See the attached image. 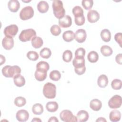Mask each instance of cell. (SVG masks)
<instances>
[{
	"label": "cell",
	"instance_id": "cell-8",
	"mask_svg": "<svg viewBox=\"0 0 122 122\" xmlns=\"http://www.w3.org/2000/svg\"><path fill=\"white\" fill-rule=\"evenodd\" d=\"M18 27L15 24H11L6 27L4 30V34L6 37L13 38L17 33Z\"/></svg>",
	"mask_w": 122,
	"mask_h": 122
},
{
	"label": "cell",
	"instance_id": "cell-18",
	"mask_svg": "<svg viewBox=\"0 0 122 122\" xmlns=\"http://www.w3.org/2000/svg\"><path fill=\"white\" fill-rule=\"evenodd\" d=\"M89 116L87 112L85 110H81L78 112L77 118L78 122H85L89 119Z\"/></svg>",
	"mask_w": 122,
	"mask_h": 122
},
{
	"label": "cell",
	"instance_id": "cell-26",
	"mask_svg": "<svg viewBox=\"0 0 122 122\" xmlns=\"http://www.w3.org/2000/svg\"><path fill=\"white\" fill-rule=\"evenodd\" d=\"M102 39L104 42H109L111 39V33L110 30L107 29H103L101 32Z\"/></svg>",
	"mask_w": 122,
	"mask_h": 122
},
{
	"label": "cell",
	"instance_id": "cell-41",
	"mask_svg": "<svg viewBox=\"0 0 122 122\" xmlns=\"http://www.w3.org/2000/svg\"><path fill=\"white\" fill-rule=\"evenodd\" d=\"M85 54V50L83 48H78L75 52V57H84Z\"/></svg>",
	"mask_w": 122,
	"mask_h": 122
},
{
	"label": "cell",
	"instance_id": "cell-44",
	"mask_svg": "<svg viewBox=\"0 0 122 122\" xmlns=\"http://www.w3.org/2000/svg\"><path fill=\"white\" fill-rule=\"evenodd\" d=\"M115 61L117 63L119 64H122V54L121 53L118 54L115 57Z\"/></svg>",
	"mask_w": 122,
	"mask_h": 122
},
{
	"label": "cell",
	"instance_id": "cell-31",
	"mask_svg": "<svg viewBox=\"0 0 122 122\" xmlns=\"http://www.w3.org/2000/svg\"><path fill=\"white\" fill-rule=\"evenodd\" d=\"M40 54L42 58L44 59H48L51 55V51L49 48L45 47L40 51Z\"/></svg>",
	"mask_w": 122,
	"mask_h": 122
},
{
	"label": "cell",
	"instance_id": "cell-35",
	"mask_svg": "<svg viewBox=\"0 0 122 122\" xmlns=\"http://www.w3.org/2000/svg\"><path fill=\"white\" fill-rule=\"evenodd\" d=\"M72 12L73 15L74 16V17L83 15V9L79 6H75L72 9Z\"/></svg>",
	"mask_w": 122,
	"mask_h": 122
},
{
	"label": "cell",
	"instance_id": "cell-49",
	"mask_svg": "<svg viewBox=\"0 0 122 122\" xmlns=\"http://www.w3.org/2000/svg\"><path fill=\"white\" fill-rule=\"evenodd\" d=\"M23 2H30V1H31V0H29V1H24V0H22Z\"/></svg>",
	"mask_w": 122,
	"mask_h": 122
},
{
	"label": "cell",
	"instance_id": "cell-40",
	"mask_svg": "<svg viewBox=\"0 0 122 122\" xmlns=\"http://www.w3.org/2000/svg\"><path fill=\"white\" fill-rule=\"evenodd\" d=\"M74 21L75 24L78 25V26H81L84 24L85 19V17L83 15L78 16V17H76L74 18Z\"/></svg>",
	"mask_w": 122,
	"mask_h": 122
},
{
	"label": "cell",
	"instance_id": "cell-13",
	"mask_svg": "<svg viewBox=\"0 0 122 122\" xmlns=\"http://www.w3.org/2000/svg\"><path fill=\"white\" fill-rule=\"evenodd\" d=\"M3 47L7 50L11 49L14 46V40L12 38L5 37L2 41Z\"/></svg>",
	"mask_w": 122,
	"mask_h": 122
},
{
	"label": "cell",
	"instance_id": "cell-10",
	"mask_svg": "<svg viewBox=\"0 0 122 122\" xmlns=\"http://www.w3.org/2000/svg\"><path fill=\"white\" fill-rule=\"evenodd\" d=\"M71 18L69 15H65L59 20V25L62 28H68L71 25Z\"/></svg>",
	"mask_w": 122,
	"mask_h": 122
},
{
	"label": "cell",
	"instance_id": "cell-48",
	"mask_svg": "<svg viewBox=\"0 0 122 122\" xmlns=\"http://www.w3.org/2000/svg\"><path fill=\"white\" fill-rule=\"evenodd\" d=\"M31 122H41V120L38 118H34L32 120Z\"/></svg>",
	"mask_w": 122,
	"mask_h": 122
},
{
	"label": "cell",
	"instance_id": "cell-32",
	"mask_svg": "<svg viewBox=\"0 0 122 122\" xmlns=\"http://www.w3.org/2000/svg\"><path fill=\"white\" fill-rule=\"evenodd\" d=\"M50 78L54 81H58L61 78V74L59 71L53 70L50 73Z\"/></svg>",
	"mask_w": 122,
	"mask_h": 122
},
{
	"label": "cell",
	"instance_id": "cell-16",
	"mask_svg": "<svg viewBox=\"0 0 122 122\" xmlns=\"http://www.w3.org/2000/svg\"><path fill=\"white\" fill-rule=\"evenodd\" d=\"M121 117V113L120 112L117 110L112 111L109 115V118L111 121L112 122H118L120 120Z\"/></svg>",
	"mask_w": 122,
	"mask_h": 122
},
{
	"label": "cell",
	"instance_id": "cell-27",
	"mask_svg": "<svg viewBox=\"0 0 122 122\" xmlns=\"http://www.w3.org/2000/svg\"><path fill=\"white\" fill-rule=\"evenodd\" d=\"M34 76L37 81H43L47 77V71L36 70Z\"/></svg>",
	"mask_w": 122,
	"mask_h": 122
},
{
	"label": "cell",
	"instance_id": "cell-38",
	"mask_svg": "<svg viewBox=\"0 0 122 122\" xmlns=\"http://www.w3.org/2000/svg\"><path fill=\"white\" fill-rule=\"evenodd\" d=\"M27 58L31 61H36L39 58V55L38 53L35 51H29L27 54Z\"/></svg>",
	"mask_w": 122,
	"mask_h": 122
},
{
	"label": "cell",
	"instance_id": "cell-22",
	"mask_svg": "<svg viewBox=\"0 0 122 122\" xmlns=\"http://www.w3.org/2000/svg\"><path fill=\"white\" fill-rule=\"evenodd\" d=\"M62 38L65 41L70 42L75 39V33L72 30H67L63 32Z\"/></svg>",
	"mask_w": 122,
	"mask_h": 122
},
{
	"label": "cell",
	"instance_id": "cell-43",
	"mask_svg": "<svg viewBox=\"0 0 122 122\" xmlns=\"http://www.w3.org/2000/svg\"><path fill=\"white\" fill-rule=\"evenodd\" d=\"M74 71L75 72L76 74H77L78 75H82L84 73V72H85L86 71V67L85 66L82 67H81V68H74Z\"/></svg>",
	"mask_w": 122,
	"mask_h": 122
},
{
	"label": "cell",
	"instance_id": "cell-24",
	"mask_svg": "<svg viewBox=\"0 0 122 122\" xmlns=\"http://www.w3.org/2000/svg\"><path fill=\"white\" fill-rule=\"evenodd\" d=\"M50 68L49 64L44 61H41L36 65V70L40 71H47Z\"/></svg>",
	"mask_w": 122,
	"mask_h": 122
},
{
	"label": "cell",
	"instance_id": "cell-7",
	"mask_svg": "<svg viewBox=\"0 0 122 122\" xmlns=\"http://www.w3.org/2000/svg\"><path fill=\"white\" fill-rule=\"evenodd\" d=\"M122 99L121 96L115 95L112 96L108 102V105L112 109L119 108L121 106Z\"/></svg>",
	"mask_w": 122,
	"mask_h": 122
},
{
	"label": "cell",
	"instance_id": "cell-25",
	"mask_svg": "<svg viewBox=\"0 0 122 122\" xmlns=\"http://www.w3.org/2000/svg\"><path fill=\"white\" fill-rule=\"evenodd\" d=\"M58 104L56 102H49L46 105V108L47 110L51 112H56L58 110Z\"/></svg>",
	"mask_w": 122,
	"mask_h": 122
},
{
	"label": "cell",
	"instance_id": "cell-36",
	"mask_svg": "<svg viewBox=\"0 0 122 122\" xmlns=\"http://www.w3.org/2000/svg\"><path fill=\"white\" fill-rule=\"evenodd\" d=\"M122 82L120 79H114L111 82V86L113 89L118 90H120L122 88Z\"/></svg>",
	"mask_w": 122,
	"mask_h": 122
},
{
	"label": "cell",
	"instance_id": "cell-4",
	"mask_svg": "<svg viewBox=\"0 0 122 122\" xmlns=\"http://www.w3.org/2000/svg\"><path fill=\"white\" fill-rule=\"evenodd\" d=\"M36 36V32L33 29H28L21 31L19 36V40L22 42L30 41Z\"/></svg>",
	"mask_w": 122,
	"mask_h": 122
},
{
	"label": "cell",
	"instance_id": "cell-42",
	"mask_svg": "<svg viewBox=\"0 0 122 122\" xmlns=\"http://www.w3.org/2000/svg\"><path fill=\"white\" fill-rule=\"evenodd\" d=\"M122 33L121 32L117 33L114 36V39L115 41L120 45V47H122Z\"/></svg>",
	"mask_w": 122,
	"mask_h": 122
},
{
	"label": "cell",
	"instance_id": "cell-30",
	"mask_svg": "<svg viewBox=\"0 0 122 122\" xmlns=\"http://www.w3.org/2000/svg\"><path fill=\"white\" fill-rule=\"evenodd\" d=\"M32 111L35 115H41L43 112V108L40 103L34 104L32 107Z\"/></svg>",
	"mask_w": 122,
	"mask_h": 122
},
{
	"label": "cell",
	"instance_id": "cell-37",
	"mask_svg": "<svg viewBox=\"0 0 122 122\" xmlns=\"http://www.w3.org/2000/svg\"><path fill=\"white\" fill-rule=\"evenodd\" d=\"M50 31L51 33L53 35L56 36L59 35L61 31L60 27H59L58 25L56 24L53 25L51 27Z\"/></svg>",
	"mask_w": 122,
	"mask_h": 122
},
{
	"label": "cell",
	"instance_id": "cell-21",
	"mask_svg": "<svg viewBox=\"0 0 122 122\" xmlns=\"http://www.w3.org/2000/svg\"><path fill=\"white\" fill-rule=\"evenodd\" d=\"M98 85L101 88L105 87L108 83V79L106 75L104 74L101 75L97 80Z\"/></svg>",
	"mask_w": 122,
	"mask_h": 122
},
{
	"label": "cell",
	"instance_id": "cell-12",
	"mask_svg": "<svg viewBox=\"0 0 122 122\" xmlns=\"http://www.w3.org/2000/svg\"><path fill=\"white\" fill-rule=\"evenodd\" d=\"M87 20L90 23H94L100 19L99 13L95 10H92L87 13Z\"/></svg>",
	"mask_w": 122,
	"mask_h": 122
},
{
	"label": "cell",
	"instance_id": "cell-19",
	"mask_svg": "<svg viewBox=\"0 0 122 122\" xmlns=\"http://www.w3.org/2000/svg\"><path fill=\"white\" fill-rule=\"evenodd\" d=\"M13 81L15 85L19 87L24 86L25 84V78L20 74H17L13 77Z\"/></svg>",
	"mask_w": 122,
	"mask_h": 122
},
{
	"label": "cell",
	"instance_id": "cell-23",
	"mask_svg": "<svg viewBox=\"0 0 122 122\" xmlns=\"http://www.w3.org/2000/svg\"><path fill=\"white\" fill-rule=\"evenodd\" d=\"M31 44L33 47L35 49L41 48L43 45V42L42 39L40 37L35 36L31 40Z\"/></svg>",
	"mask_w": 122,
	"mask_h": 122
},
{
	"label": "cell",
	"instance_id": "cell-11",
	"mask_svg": "<svg viewBox=\"0 0 122 122\" xmlns=\"http://www.w3.org/2000/svg\"><path fill=\"white\" fill-rule=\"evenodd\" d=\"M29 117V112L25 110H20L18 111L16 115L17 120L20 122H24L27 121Z\"/></svg>",
	"mask_w": 122,
	"mask_h": 122
},
{
	"label": "cell",
	"instance_id": "cell-15",
	"mask_svg": "<svg viewBox=\"0 0 122 122\" xmlns=\"http://www.w3.org/2000/svg\"><path fill=\"white\" fill-rule=\"evenodd\" d=\"M102 106L101 101L97 99H94L91 101L90 103V108L95 111H99Z\"/></svg>",
	"mask_w": 122,
	"mask_h": 122
},
{
	"label": "cell",
	"instance_id": "cell-9",
	"mask_svg": "<svg viewBox=\"0 0 122 122\" xmlns=\"http://www.w3.org/2000/svg\"><path fill=\"white\" fill-rule=\"evenodd\" d=\"M86 32L84 29H79L75 33V39L79 43L83 42L86 40Z\"/></svg>",
	"mask_w": 122,
	"mask_h": 122
},
{
	"label": "cell",
	"instance_id": "cell-14",
	"mask_svg": "<svg viewBox=\"0 0 122 122\" xmlns=\"http://www.w3.org/2000/svg\"><path fill=\"white\" fill-rule=\"evenodd\" d=\"M8 5L9 9L12 12H16L20 7V2L17 0H10Z\"/></svg>",
	"mask_w": 122,
	"mask_h": 122
},
{
	"label": "cell",
	"instance_id": "cell-29",
	"mask_svg": "<svg viewBox=\"0 0 122 122\" xmlns=\"http://www.w3.org/2000/svg\"><path fill=\"white\" fill-rule=\"evenodd\" d=\"M87 59L90 62L95 63L97 62L99 59L98 54L95 51H91L88 53Z\"/></svg>",
	"mask_w": 122,
	"mask_h": 122
},
{
	"label": "cell",
	"instance_id": "cell-3",
	"mask_svg": "<svg viewBox=\"0 0 122 122\" xmlns=\"http://www.w3.org/2000/svg\"><path fill=\"white\" fill-rule=\"evenodd\" d=\"M42 92L44 96L46 98L48 99H53L56 97V87L54 84L51 82H47L43 86Z\"/></svg>",
	"mask_w": 122,
	"mask_h": 122
},
{
	"label": "cell",
	"instance_id": "cell-6",
	"mask_svg": "<svg viewBox=\"0 0 122 122\" xmlns=\"http://www.w3.org/2000/svg\"><path fill=\"white\" fill-rule=\"evenodd\" d=\"M34 15V10L32 7L28 6L24 7L20 13V17L23 20H28Z\"/></svg>",
	"mask_w": 122,
	"mask_h": 122
},
{
	"label": "cell",
	"instance_id": "cell-46",
	"mask_svg": "<svg viewBox=\"0 0 122 122\" xmlns=\"http://www.w3.org/2000/svg\"><path fill=\"white\" fill-rule=\"evenodd\" d=\"M0 65H1L2 64L4 63L5 62V58L4 56H3L2 55H0Z\"/></svg>",
	"mask_w": 122,
	"mask_h": 122
},
{
	"label": "cell",
	"instance_id": "cell-45",
	"mask_svg": "<svg viewBox=\"0 0 122 122\" xmlns=\"http://www.w3.org/2000/svg\"><path fill=\"white\" fill-rule=\"evenodd\" d=\"M48 122H59V120L57 119V118L55 117V116H52L51 117L49 120H48Z\"/></svg>",
	"mask_w": 122,
	"mask_h": 122
},
{
	"label": "cell",
	"instance_id": "cell-5",
	"mask_svg": "<svg viewBox=\"0 0 122 122\" xmlns=\"http://www.w3.org/2000/svg\"><path fill=\"white\" fill-rule=\"evenodd\" d=\"M61 119L65 122H72L78 121L77 117L73 115L72 112L68 110L61 111L60 114Z\"/></svg>",
	"mask_w": 122,
	"mask_h": 122
},
{
	"label": "cell",
	"instance_id": "cell-39",
	"mask_svg": "<svg viewBox=\"0 0 122 122\" xmlns=\"http://www.w3.org/2000/svg\"><path fill=\"white\" fill-rule=\"evenodd\" d=\"M82 6L85 10L91 9L93 4V1L92 0H83L81 1Z\"/></svg>",
	"mask_w": 122,
	"mask_h": 122
},
{
	"label": "cell",
	"instance_id": "cell-33",
	"mask_svg": "<svg viewBox=\"0 0 122 122\" xmlns=\"http://www.w3.org/2000/svg\"><path fill=\"white\" fill-rule=\"evenodd\" d=\"M26 103V100L25 98L19 96L16 97L14 100V104L16 106L19 107H21L25 105Z\"/></svg>",
	"mask_w": 122,
	"mask_h": 122
},
{
	"label": "cell",
	"instance_id": "cell-1",
	"mask_svg": "<svg viewBox=\"0 0 122 122\" xmlns=\"http://www.w3.org/2000/svg\"><path fill=\"white\" fill-rule=\"evenodd\" d=\"M20 72L21 69L17 65L12 66L6 65L2 69V73L6 78H13L16 75L20 74Z\"/></svg>",
	"mask_w": 122,
	"mask_h": 122
},
{
	"label": "cell",
	"instance_id": "cell-34",
	"mask_svg": "<svg viewBox=\"0 0 122 122\" xmlns=\"http://www.w3.org/2000/svg\"><path fill=\"white\" fill-rule=\"evenodd\" d=\"M72 58V53L70 50L65 51L62 55L63 60L66 62H70Z\"/></svg>",
	"mask_w": 122,
	"mask_h": 122
},
{
	"label": "cell",
	"instance_id": "cell-47",
	"mask_svg": "<svg viewBox=\"0 0 122 122\" xmlns=\"http://www.w3.org/2000/svg\"><path fill=\"white\" fill-rule=\"evenodd\" d=\"M96 122H106V120L105 118L102 117H100L96 120Z\"/></svg>",
	"mask_w": 122,
	"mask_h": 122
},
{
	"label": "cell",
	"instance_id": "cell-28",
	"mask_svg": "<svg viewBox=\"0 0 122 122\" xmlns=\"http://www.w3.org/2000/svg\"><path fill=\"white\" fill-rule=\"evenodd\" d=\"M101 52L102 54L105 57H108L112 53V48L107 45H103L101 48Z\"/></svg>",
	"mask_w": 122,
	"mask_h": 122
},
{
	"label": "cell",
	"instance_id": "cell-17",
	"mask_svg": "<svg viewBox=\"0 0 122 122\" xmlns=\"http://www.w3.org/2000/svg\"><path fill=\"white\" fill-rule=\"evenodd\" d=\"M72 64L76 68H81L85 66V59L83 57H75L73 61Z\"/></svg>",
	"mask_w": 122,
	"mask_h": 122
},
{
	"label": "cell",
	"instance_id": "cell-20",
	"mask_svg": "<svg viewBox=\"0 0 122 122\" xmlns=\"http://www.w3.org/2000/svg\"><path fill=\"white\" fill-rule=\"evenodd\" d=\"M48 3L44 0L40 1L37 4V9L40 13H44L47 12L49 10Z\"/></svg>",
	"mask_w": 122,
	"mask_h": 122
},
{
	"label": "cell",
	"instance_id": "cell-2",
	"mask_svg": "<svg viewBox=\"0 0 122 122\" xmlns=\"http://www.w3.org/2000/svg\"><path fill=\"white\" fill-rule=\"evenodd\" d=\"M52 9L54 16L60 19L65 16V10L63 6V3L59 0H54L52 2Z\"/></svg>",
	"mask_w": 122,
	"mask_h": 122
}]
</instances>
